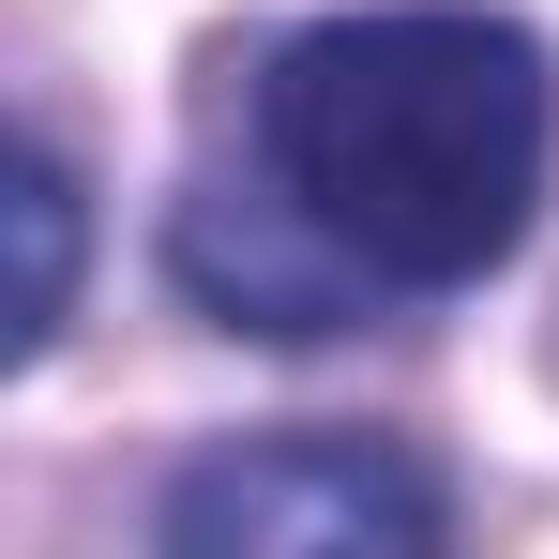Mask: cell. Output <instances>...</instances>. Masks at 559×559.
I'll return each instance as SVG.
<instances>
[{
  "label": "cell",
  "mask_w": 559,
  "mask_h": 559,
  "mask_svg": "<svg viewBox=\"0 0 559 559\" xmlns=\"http://www.w3.org/2000/svg\"><path fill=\"white\" fill-rule=\"evenodd\" d=\"M0 212H15V318H0V348L31 364V348L61 333V302H76V182H61V152H31V136H15Z\"/></svg>",
  "instance_id": "4"
},
{
  "label": "cell",
  "mask_w": 559,
  "mask_h": 559,
  "mask_svg": "<svg viewBox=\"0 0 559 559\" xmlns=\"http://www.w3.org/2000/svg\"><path fill=\"white\" fill-rule=\"evenodd\" d=\"M559 76L484 0H378L287 31L258 76V182L364 287H468L545 212Z\"/></svg>",
  "instance_id": "1"
},
{
  "label": "cell",
  "mask_w": 559,
  "mask_h": 559,
  "mask_svg": "<svg viewBox=\"0 0 559 559\" xmlns=\"http://www.w3.org/2000/svg\"><path fill=\"white\" fill-rule=\"evenodd\" d=\"M454 499L393 439H227L212 468L167 484L182 559H424Z\"/></svg>",
  "instance_id": "2"
},
{
  "label": "cell",
  "mask_w": 559,
  "mask_h": 559,
  "mask_svg": "<svg viewBox=\"0 0 559 559\" xmlns=\"http://www.w3.org/2000/svg\"><path fill=\"white\" fill-rule=\"evenodd\" d=\"M167 258H182V287L227 318V333H333V318L364 302V273H348L273 182H258V197H197Z\"/></svg>",
  "instance_id": "3"
}]
</instances>
